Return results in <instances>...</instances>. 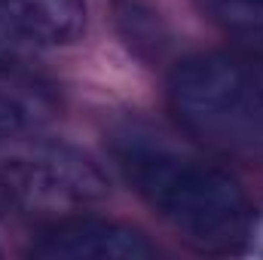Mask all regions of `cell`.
Masks as SVG:
<instances>
[{
  "label": "cell",
  "mask_w": 263,
  "mask_h": 260,
  "mask_svg": "<svg viewBox=\"0 0 263 260\" xmlns=\"http://www.w3.org/2000/svg\"><path fill=\"white\" fill-rule=\"evenodd\" d=\"M9 205L37 217H70L110 193L104 172L80 150L43 144L3 162Z\"/></svg>",
  "instance_id": "cell-3"
},
{
  "label": "cell",
  "mask_w": 263,
  "mask_h": 260,
  "mask_svg": "<svg viewBox=\"0 0 263 260\" xmlns=\"http://www.w3.org/2000/svg\"><path fill=\"white\" fill-rule=\"evenodd\" d=\"M114 159L132 190L190 248L230 254L248 239L251 205L227 169L172 147L141 126H126L114 135Z\"/></svg>",
  "instance_id": "cell-1"
},
{
  "label": "cell",
  "mask_w": 263,
  "mask_h": 260,
  "mask_svg": "<svg viewBox=\"0 0 263 260\" xmlns=\"http://www.w3.org/2000/svg\"><path fill=\"white\" fill-rule=\"evenodd\" d=\"M22 129H25V110L9 95H0V141L15 138Z\"/></svg>",
  "instance_id": "cell-8"
},
{
  "label": "cell",
  "mask_w": 263,
  "mask_h": 260,
  "mask_svg": "<svg viewBox=\"0 0 263 260\" xmlns=\"http://www.w3.org/2000/svg\"><path fill=\"white\" fill-rule=\"evenodd\" d=\"M18 37L43 46L77 43L86 31V0H0Z\"/></svg>",
  "instance_id": "cell-5"
},
{
  "label": "cell",
  "mask_w": 263,
  "mask_h": 260,
  "mask_svg": "<svg viewBox=\"0 0 263 260\" xmlns=\"http://www.w3.org/2000/svg\"><path fill=\"white\" fill-rule=\"evenodd\" d=\"M199 9L245 49L263 43V0H196Z\"/></svg>",
  "instance_id": "cell-6"
},
{
  "label": "cell",
  "mask_w": 263,
  "mask_h": 260,
  "mask_svg": "<svg viewBox=\"0 0 263 260\" xmlns=\"http://www.w3.org/2000/svg\"><path fill=\"white\" fill-rule=\"evenodd\" d=\"M9 208V187H6V175H3V162H0V211Z\"/></svg>",
  "instance_id": "cell-9"
},
{
  "label": "cell",
  "mask_w": 263,
  "mask_h": 260,
  "mask_svg": "<svg viewBox=\"0 0 263 260\" xmlns=\"http://www.w3.org/2000/svg\"><path fill=\"white\" fill-rule=\"evenodd\" d=\"M168 107L205 150L263 165V86L230 55H190L168 77Z\"/></svg>",
  "instance_id": "cell-2"
},
{
  "label": "cell",
  "mask_w": 263,
  "mask_h": 260,
  "mask_svg": "<svg viewBox=\"0 0 263 260\" xmlns=\"http://www.w3.org/2000/svg\"><path fill=\"white\" fill-rule=\"evenodd\" d=\"M31 254L46 260H150L156 257V248L129 224L70 214L49 220L31 245Z\"/></svg>",
  "instance_id": "cell-4"
},
{
  "label": "cell",
  "mask_w": 263,
  "mask_h": 260,
  "mask_svg": "<svg viewBox=\"0 0 263 260\" xmlns=\"http://www.w3.org/2000/svg\"><path fill=\"white\" fill-rule=\"evenodd\" d=\"M18 59V31L12 28L9 15L0 6V77H6Z\"/></svg>",
  "instance_id": "cell-7"
}]
</instances>
